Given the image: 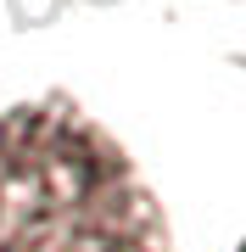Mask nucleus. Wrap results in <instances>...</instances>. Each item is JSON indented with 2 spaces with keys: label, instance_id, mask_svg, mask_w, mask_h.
<instances>
[{
  "label": "nucleus",
  "instance_id": "nucleus-1",
  "mask_svg": "<svg viewBox=\"0 0 246 252\" xmlns=\"http://www.w3.org/2000/svg\"><path fill=\"white\" fill-rule=\"evenodd\" d=\"M0 252H163V219L118 140L84 112H0Z\"/></svg>",
  "mask_w": 246,
  "mask_h": 252
}]
</instances>
